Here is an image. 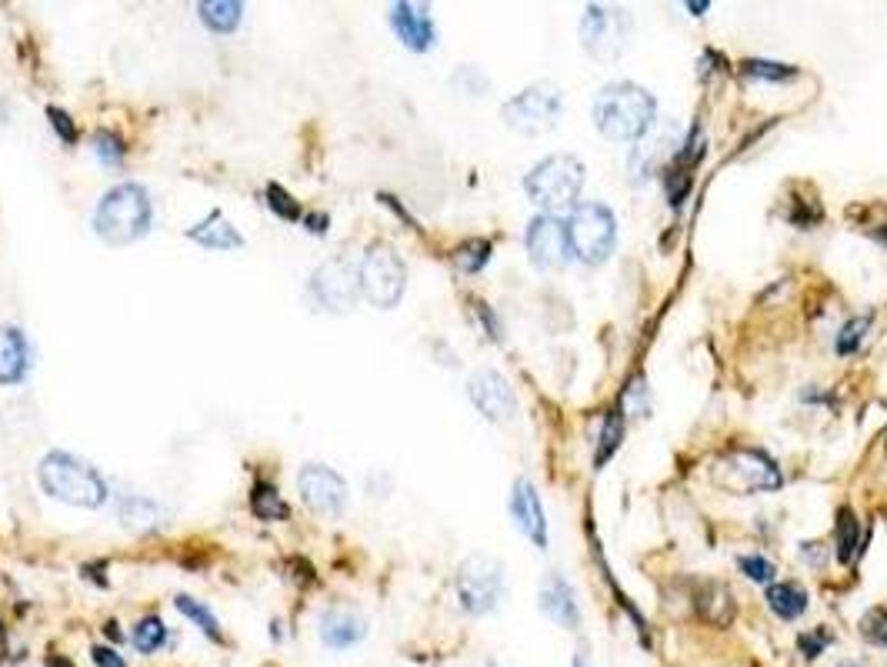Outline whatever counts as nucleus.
Returning <instances> with one entry per match:
<instances>
[{
    "mask_svg": "<svg viewBox=\"0 0 887 667\" xmlns=\"http://www.w3.org/2000/svg\"><path fill=\"white\" fill-rule=\"evenodd\" d=\"M591 117H594V127L607 141L631 144V141H641L657 124V101L641 84H631V81L604 84L601 91L594 94Z\"/></svg>",
    "mask_w": 887,
    "mask_h": 667,
    "instance_id": "obj_1",
    "label": "nucleus"
},
{
    "mask_svg": "<svg viewBox=\"0 0 887 667\" xmlns=\"http://www.w3.org/2000/svg\"><path fill=\"white\" fill-rule=\"evenodd\" d=\"M151 194L144 191L141 184H117L111 187L101 204L94 211V231L97 237H104L107 244L124 247L134 244L151 231Z\"/></svg>",
    "mask_w": 887,
    "mask_h": 667,
    "instance_id": "obj_2",
    "label": "nucleus"
},
{
    "mask_svg": "<svg viewBox=\"0 0 887 667\" xmlns=\"http://www.w3.org/2000/svg\"><path fill=\"white\" fill-rule=\"evenodd\" d=\"M37 477H41V487L47 494L71 507L94 511V507H101L107 501V481L97 474V467L67 451L44 454L41 467H37Z\"/></svg>",
    "mask_w": 887,
    "mask_h": 667,
    "instance_id": "obj_3",
    "label": "nucleus"
},
{
    "mask_svg": "<svg viewBox=\"0 0 887 667\" xmlns=\"http://www.w3.org/2000/svg\"><path fill=\"white\" fill-rule=\"evenodd\" d=\"M584 187V164L574 154H551L541 164L531 167V174L524 177L527 197L541 207L544 214L567 211L577 207V194Z\"/></svg>",
    "mask_w": 887,
    "mask_h": 667,
    "instance_id": "obj_4",
    "label": "nucleus"
},
{
    "mask_svg": "<svg viewBox=\"0 0 887 667\" xmlns=\"http://www.w3.org/2000/svg\"><path fill=\"white\" fill-rule=\"evenodd\" d=\"M567 241H571V254L577 261L587 267H601L617 244V221L611 207L597 201L577 204L567 217Z\"/></svg>",
    "mask_w": 887,
    "mask_h": 667,
    "instance_id": "obj_5",
    "label": "nucleus"
},
{
    "mask_svg": "<svg viewBox=\"0 0 887 667\" xmlns=\"http://www.w3.org/2000/svg\"><path fill=\"white\" fill-rule=\"evenodd\" d=\"M714 484L731 494H761L781 487L777 464L757 447H731L714 461Z\"/></svg>",
    "mask_w": 887,
    "mask_h": 667,
    "instance_id": "obj_6",
    "label": "nucleus"
},
{
    "mask_svg": "<svg viewBox=\"0 0 887 667\" xmlns=\"http://www.w3.org/2000/svg\"><path fill=\"white\" fill-rule=\"evenodd\" d=\"M561 107H564L561 87L554 81H537L531 87H524L517 97H511V101L501 107V117L511 131L524 137H537V134L554 131L557 121H561Z\"/></svg>",
    "mask_w": 887,
    "mask_h": 667,
    "instance_id": "obj_7",
    "label": "nucleus"
},
{
    "mask_svg": "<svg viewBox=\"0 0 887 667\" xmlns=\"http://www.w3.org/2000/svg\"><path fill=\"white\" fill-rule=\"evenodd\" d=\"M454 591L467 614H491L504 597V564L491 554H471L457 567Z\"/></svg>",
    "mask_w": 887,
    "mask_h": 667,
    "instance_id": "obj_8",
    "label": "nucleus"
},
{
    "mask_svg": "<svg viewBox=\"0 0 887 667\" xmlns=\"http://www.w3.org/2000/svg\"><path fill=\"white\" fill-rule=\"evenodd\" d=\"M581 44L594 61L614 64L631 44V14L621 7L591 4L581 21Z\"/></svg>",
    "mask_w": 887,
    "mask_h": 667,
    "instance_id": "obj_9",
    "label": "nucleus"
},
{
    "mask_svg": "<svg viewBox=\"0 0 887 667\" xmlns=\"http://www.w3.org/2000/svg\"><path fill=\"white\" fill-rule=\"evenodd\" d=\"M407 287V271L404 261L394 254V247L387 244H371L361 261V294L381 311L401 304Z\"/></svg>",
    "mask_w": 887,
    "mask_h": 667,
    "instance_id": "obj_10",
    "label": "nucleus"
},
{
    "mask_svg": "<svg viewBox=\"0 0 887 667\" xmlns=\"http://www.w3.org/2000/svg\"><path fill=\"white\" fill-rule=\"evenodd\" d=\"M314 297L321 301L324 311L344 314L351 311L361 297V264H354L351 257H331L314 271L311 281Z\"/></svg>",
    "mask_w": 887,
    "mask_h": 667,
    "instance_id": "obj_11",
    "label": "nucleus"
},
{
    "mask_svg": "<svg viewBox=\"0 0 887 667\" xmlns=\"http://www.w3.org/2000/svg\"><path fill=\"white\" fill-rule=\"evenodd\" d=\"M527 254L537 271H561L571 261V241H567V224L557 221L554 214H537L527 224Z\"/></svg>",
    "mask_w": 887,
    "mask_h": 667,
    "instance_id": "obj_12",
    "label": "nucleus"
},
{
    "mask_svg": "<svg viewBox=\"0 0 887 667\" xmlns=\"http://www.w3.org/2000/svg\"><path fill=\"white\" fill-rule=\"evenodd\" d=\"M681 144H684V137H681L677 121H657L631 151V174L637 177V181H644V177L671 167L677 151H681Z\"/></svg>",
    "mask_w": 887,
    "mask_h": 667,
    "instance_id": "obj_13",
    "label": "nucleus"
},
{
    "mask_svg": "<svg viewBox=\"0 0 887 667\" xmlns=\"http://www.w3.org/2000/svg\"><path fill=\"white\" fill-rule=\"evenodd\" d=\"M297 491L314 514L337 517L347 507V484L344 477L324 464H307L297 474Z\"/></svg>",
    "mask_w": 887,
    "mask_h": 667,
    "instance_id": "obj_14",
    "label": "nucleus"
},
{
    "mask_svg": "<svg viewBox=\"0 0 887 667\" xmlns=\"http://www.w3.org/2000/svg\"><path fill=\"white\" fill-rule=\"evenodd\" d=\"M467 397H471V404L487 421H511L517 411V397L511 391V384L497 371H477L471 381H467Z\"/></svg>",
    "mask_w": 887,
    "mask_h": 667,
    "instance_id": "obj_15",
    "label": "nucleus"
},
{
    "mask_svg": "<svg viewBox=\"0 0 887 667\" xmlns=\"http://www.w3.org/2000/svg\"><path fill=\"white\" fill-rule=\"evenodd\" d=\"M391 27H394L397 41L414 54L431 51L437 41V27L431 21V14H427V7H421V4H394Z\"/></svg>",
    "mask_w": 887,
    "mask_h": 667,
    "instance_id": "obj_16",
    "label": "nucleus"
},
{
    "mask_svg": "<svg viewBox=\"0 0 887 667\" xmlns=\"http://www.w3.org/2000/svg\"><path fill=\"white\" fill-rule=\"evenodd\" d=\"M511 517L517 521V527H521V534L531 541L534 547H547V517H544V504L541 497H537L534 484L531 481H514L511 487Z\"/></svg>",
    "mask_w": 887,
    "mask_h": 667,
    "instance_id": "obj_17",
    "label": "nucleus"
},
{
    "mask_svg": "<svg viewBox=\"0 0 887 667\" xmlns=\"http://www.w3.org/2000/svg\"><path fill=\"white\" fill-rule=\"evenodd\" d=\"M367 637V617L347 604H334L321 614V641L331 651H344V647L361 644Z\"/></svg>",
    "mask_w": 887,
    "mask_h": 667,
    "instance_id": "obj_18",
    "label": "nucleus"
},
{
    "mask_svg": "<svg viewBox=\"0 0 887 667\" xmlns=\"http://www.w3.org/2000/svg\"><path fill=\"white\" fill-rule=\"evenodd\" d=\"M537 604L541 611L551 617L554 624L567 627V631H577L581 627V607L574 601V587L564 581L561 574H547V581L537 591Z\"/></svg>",
    "mask_w": 887,
    "mask_h": 667,
    "instance_id": "obj_19",
    "label": "nucleus"
},
{
    "mask_svg": "<svg viewBox=\"0 0 887 667\" xmlns=\"http://www.w3.org/2000/svg\"><path fill=\"white\" fill-rule=\"evenodd\" d=\"M27 367H31L27 337L11 324H0V384H21L27 377Z\"/></svg>",
    "mask_w": 887,
    "mask_h": 667,
    "instance_id": "obj_20",
    "label": "nucleus"
},
{
    "mask_svg": "<svg viewBox=\"0 0 887 667\" xmlns=\"http://www.w3.org/2000/svg\"><path fill=\"white\" fill-rule=\"evenodd\" d=\"M694 607H697V614H701L704 621L714 624V627H731L734 617H737L734 594L727 591L724 584H717V581H701V584H697Z\"/></svg>",
    "mask_w": 887,
    "mask_h": 667,
    "instance_id": "obj_21",
    "label": "nucleus"
},
{
    "mask_svg": "<svg viewBox=\"0 0 887 667\" xmlns=\"http://www.w3.org/2000/svg\"><path fill=\"white\" fill-rule=\"evenodd\" d=\"M187 237H191L194 244L207 247V251H234V247H241V244H244V237L237 234L234 227L224 221V214H221V211H214L211 217H207V221H201L197 227H191V231H187Z\"/></svg>",
    "mask_w": 887,
    "mask_h": 667,
    "instance_id": "obj_22",
    "label": "nucleus"
},
{
    "mask_svg": "<svg viewBox=\"0 0 887 667\" xmlns=\"http://www.w3.org/2000/svg\"><path fill=\"white\" fill-rule=\"evenodd\" d=\"M807 591L797 581H781V584H771L767 587V607L781 617V621H794V617H801L807 611Z\"/></svg>",
    "mask_w": 887,
    "mask_h": 667,
    "instance_id": "obj_23",
    "label": "nucleus"
},
{
    "mask_svg": "<svg viewBox=\"0 0 887 667\" xmlns=\"http://www.w3.org/2000/svg\"><path fill=\"white\" fill-rule=\"evenodd\" d=\"M117 517H121L127 531H151V527L161 524V504L151 501V497L131 494L117 507Z\"/></svg>",
    "mask_w": 887,
    "mask_h": 667,
    "instance_id": "obj_24",
    "label": "nucleus"
},
{
    "mask_svg": "<svg viewBox=\"0 0 887 667\" xmlns=\"http://www.w3.org/2000/svg\"><path fill=\"white\" fill-rule=\"evenodd\" d=\"M857 544H861V521L854 517L851 507H841L834 521V547H837V561L851 564L857 554Z\"/></svg>",
    "mask_w": 887,
    "mask_h": 667,
    "instance_id": "obj_25",
    "label": "nucleus"
},
{
    "mask_svg": "<svg viewBox=\"0 0 887 667\" xmlns=\"http://www.w3.org/2000/svg\"><path fill=\"white\" fill-rule=\"evenodd\" d=\"M251 511L261 521H287L291 517V504L277 494V487L271 481H257L251 491Z\"/></svg>",
    "mask_w": 887,
    "mask_h": 667,
    "instance_id": "obj_26",
    "label": "nucleus"
},
{
    "mask_svg": "<svg viewBox=\"0 0 887 667\" xmlns=\"http://www.w3.org/2000/svg\"><path fill=\"white\" fill-rule=\"evenodd\" d=\"M197 11H201V21L207 31L231 34V31H237V24H241L244 7L234 4V0H211V4H201Z\"/></svg>",
    "mask_w": 887,
    "mask_h": 667,
    "instance_id": "obj_27",
    "label": "nucleus"
},
{
    "mask_svg": "<svg viewBox=\"0 0 887 667\" xmlns=\"http://www.w3.org/2000/svg\"><path fill=\"white\" fill-rule=\"evenodd\" d=\"M131 644L137 654H157L161 647L167 644V627L157 614L151 617H141L134 627H131Z\"/></svg>",
    "mask_w": 887,
    "mask_h": 667,
    "instance_id": "obj_28",
    "label": "nucleus"
},
{
    "mask_svg": "<svg viewBox=\"0 0 887 667\" xmlns=\"http://www.w3.org/2000/svg\"><path fill=\"white\" fill-rule=\"evenodd\" d=\"M177 611H181L187 621H194L197 627H201V631L211 637V641H217V644H224V631H221V621H217V617L211 614V607H204L201 601H194L191 594H181L177 597Z\"/></svg>",
    "mask_w": 887,
    "mask_h": 667,
    "instance_id": "obj_29",
    "label": "nucleus"
},
{
    "mask_svg": "<svg viewBox=\"0 0 887 667\" xmlns=\"http://www.w3.org/2000/svg\"><path fill=\"white\" fill-rule=\"evenodd\" d=\"M451 261L461 274H477L487 261H491V241H484V237H471V241H464L451 254Z\"/></svg>",
    "mask_w": 887,
    "mask_h": 667,
    "instance_id": "obj_30",
    "label": "nucleus"
},
{
    "mask_svg": "<svg viewBox=\"0 0 887 667\" xmlns=\"http://www.w3.org/2000/svg\"><path fill=\"white\" fill-rule=\"evenodd\" d=\"M741 74L747 77V81L784 84V81H794V77H797V67H791V64H777V61H744V64H741Z\"/></svg>",
    "mask_w": 887,
    "mask_h": 667,
    "instance_id": "obj_31",
    "label": "nucleus"
},
{
    "mask_svg": "<svg viewBox=\"0 0 887 667\" xmlns=\"http://www.w3.org/2000/svg\"><path fill=\"white\" fill-rule=\"evenodd\" d=\"M621 437H624V417L617 414V411H611V414L604 417L601 444H597V457H594V464H597V467L611 461L614 451H617V447H621Z\"/></svg>",
    "mask_w": 887,
    "mask_h": 667,
    "instance_id": "obj_32",
    "label": "nucleus"
},
{
    "mask_svg": "<svg viewBox=\"0 0 887 667\" xmlns=\"http://www.w3.org/2000/svg\"><path fill=\"white\" fill-rule=\"evenodd\" d=\"M451 87H454L457 94H464V97H481V94L491 91V77L467 64V67H457V74L451 77Z\"/></svg>",
    "mask_w": 887,
    "mask_h": 667,
    "instance_id": "obj_33",
    "label": "nucleus"
},
{
    "mask_svg": "<svg viewBox=\"0 0 887 667\" xmlns=\"http://www.w3.org/2000/svg\"><path fill=\"white\" fill-rule=\"evenodd\" d=\"M857 631H861V637H864L867 644L887 647V607H871V611L861 617Z\"/></svg>",
    "mask_w": 887,
    "mask_h": 667,
    "instance_id": "obj_34",
    "label": "nucleus"
},
{
    "mask_svg": "<svg viewBox=\"0 0 887 667\" xmlns=\"http://www.w3.org/2000/svg\"><path fill=\"white\" fill-rule=\"evenodd\" d=\"M867 327H871V317H867V314H864V317H851V321H847V324L841 327V334H837V341H834L837 354H841V357L854 354L857 347H861V341H864Z\"/></svg>",
    "mask_w": 887,
    "mask_h": 667,
    "instance_id": "obj_35",
    "label": "nucleus"
},
{
    "mask_svg": "<svg viewBox=\"0 0 887 667\" xmlns=\"http://www.w3.org/2000/svg\"><path fill=\"white\" fill-rule=\"evenodd\" d=\"M264 197H267V207H271V211L281 217V221H301V217H304L301 214V204H297L281 184H267Z\"/></svg>",
    "mask_w": 887,
    "mask_h": 667,
    "instance_id": "obj_36",
    "label": "nucleus"
},
{
    "mask_svg": "<svg viewBox=\"0 0 887 667\" xmlns=\"http://www.w3.org/2000/svg\"><path fill=\"white\" fill-rule=\"evenodd\" d=\"M94 157L101 164H107V167H114V164H121L124 161V141L121 137H117L114 131H97L94 134Z\"/></svg>",
    "mask_w": 887,
    "mask_h": 667,
    "instance_id": "obj_37",
    "label": "nucleus"
},
{
    "mask_svg": "<svg viewBox=\"0 0 887 667\" xmlns=\"http://www.w3.org/2000/svg\"><path fill=\"white\" fill-rule=\"evenodd\" d=\"M737 567H741V574L747 577V581H754V584H771L774 581V564L767 561L764 554H744V557H737Z\"/></svg>",
    "mask_w": 887,
    "mask_h": 667,
    "instance_id": "obj_38",
    "label": "nucleus"
},
{
    "mask_svg": "<svg viewBox=\"0 0 887 667\" xmlns=\"http://www.w3.org/2000/svg\"><path fill=\"white\" fill-rule=\"evenodd\" d=\"M47 121H51V127H54L57 137H61L64 144L77 141V124L71 121V114H67V111H61V107H47Z\"/></svg>",
    "mask_w": 887,
    "mask_h": 667,
    "instance_id": "obj_39",
    "label": "nucleus"
},
{
    "mask_svg": "<svg viewBox=\"0 0 887 667\" xmlns=\"http://www.w3.org/2000/svg\"><path fill=\"white\" fill-rule=\"evenodd\" d=\"M827 644H831V634H827V631H811V634H801V637H797V647H801V654L807 657V661L821 657Z\"/></svg>",
    "mask_w": 887,
    "mask_h": 667,
    "instance_id": "obj_40",
    "label": "nucleus"
},
{
    "mask_svg": "<svg viewBox=\"0 0 887 667\" xmlns=\"http://www.w3.org/2000/svg\"><path fill=\"white\" fill-rule=\"evenodd\" d=\"M91 657H94L97 667H127L124 654H117L114 647H104V644H94L91 647Z\"/></svg>",
    "mask_w": 887,
    "mask_h": 667,
    "instance_id": "obj_41",
    "label": "nucleus"
},
{
    "mask_svg": "<svg viewBox=\"0 0 887 667\" xmlns=\"http://www.w3.org/2000/svg\"><path fill=\"white\" fill-rule=\"evenodd\" d=\"M304 221H307V231H311V234H324L327 231V214H307Z\"/></svg>",
    "mask_w": 887,
    "mask_h": 667,
    "instance_id": "obj_42",
    "label": "nucleus"
},
{
    "mask_svg": "<svg viewBox=\"0 0 887 667\" xmlns=\"http://www.w3.org/2000/svg\"><path fill=\"white\" fill-rule=\"evenodd\" d=\"M47 667H74V664L67 661L64 654H51V657H47Z\"/></svg>",
    "mask_w": 887,
    "mask_h": 667,
    "instance_id": "obj_43",
    "label": "nucleus"
},
{
    "mask_svg": "<svg viewBox=\"0 0 887 667\" xmlns=\"http://www.w3.org/2000/svg\"><path fill=\"white\" fill-rule=\"evenodd\" d=\"M104 627H107V637H111V641H124V634L117 631V621H107Z\"/></svg>",
    "mask_w": 887,
    "mask_h": 667,
    "instance_id": "obj_44",
    "label": "nucleus"
},
{
    "mask_svg": "<svg viewBox=\"0 0 887 667\" xmlns=\"http://www.w3.org/2000/svg\"><path fill=\"white\" fill-rule=\"evenodd\" d=\"M571 667H587V654H584V651H577V654H574V664H571Z\"/></svg>",
    "mask_w": 887,
    "mask_h": 667,
    "instance_id": "obj_45",
    "label": "nucleus"
},
{
    "mask_svg": "<svg viewBox=\"0 0 887 667\" xmlns=\"http://www.w3.org/2000/svg\"><path fill=\"white\" fill-rule=\"evenodd\" d=\"M687 7H691V11H694L697 17H701V14L707 11V4H687Z\"/></svg>",
    "mask_w": 887,
    "mask_h": 667,
    "instance_id": "obj_46",
    "label": "nucleus"
},
{
    "mask_svg": "<svg viewBox=\"0 0 887 667\" xmlns=\"http://www.w3.org/2000/svg\"><path fill=\"white\" fill-rule=\"evenodd\" d=\"M841 667H861V664H854V661H844Z\"/></svg>",
    "mask_w": 887,
    "mask_h": 667,
    "instance_id": "obj_47",
    "label": "nucleus"
},
{
    "mask_svg": "<svg viewBox=\"0 0 887 667\" xmlns=\"http://www.w3.org/2000/svg\"><path fill=\"white\" fill-rule=\"evenodd\" d=\"M0 637H4V624H0Z\"/></svg>",
    "mask_w": 887,
    "mask_h": 667,
    "instance_id": "obj_48",
    "label": "nucleus"
},
{
    "mask_svg": "<svg viewBox=\"0 0 887 667\" xmlns=\"http://www.w3.org/2000/svg\"><path fill=\"white\" fill-rule=\"evenodd\" d=\"M487 667H497V664H487Z\"/></svg>",
    "mask_w": 887,
    "mask_h": 667,
    "instance_id": "obj_49",
    "label": "nucleus"
}]
</instances>
